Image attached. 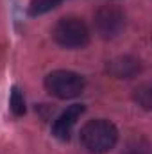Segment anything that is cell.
I'll return each instance as SVG.
<instances>
[{
	"label": "cell",
	"instance_id": "obj_1",
	"mask_svg": "<svg viewBox=\"0 0 152 154\" xmlns=\"http://www.w3.org/2000/svg\"><path fill=\"white\" fill-rule=\"evenodd\" d=\"M118 142V129L113 122L99 118L90 120L81 129V143L90 154L109 152Z\"/></svg>",
	"mask_w": 152,
	"mask_h": 154
},
{
	"label": "cell",
	"instance_id": "obj_2",
	"mask_svg": "<svg viewBox=\"0 0 152 154\" xmlns=\"http://www.w3.org/2000/svg\"><path fill=\"white\" fill-rule=\"evenodd\" d=\"M52 36L57 45L65 48H82L90 43V31L88 25L75 16L61 18L52 31Z\"/></svg>",
	"mask_w": 152,
	"mask_h": 154
},
{
	"label": "cell",
	"instance_id": "obj_3",
	"mask_svg": "<svg viewBox=\"0 0 152 154\" xmlns=\"http://www.w3.org/2000/svg\"><path fill=\"white\" fill-rule=\"evenodd\" d=\"M84 77L70 70H56L45 77V88L57 99H74L84 91Z\"/></svg>",
	"mask_w": 152,
	"mask_h": 154
},
{
	"label": "cell",
	"instance_id": "obj_4",
	"mask_svg": "<svg viewBox=\"0 0 152 154\" xmlns=\"http://www.w3.org/2000/svg\"><path fill=\"white\" fill-rule=\"evenodd\" d=\"M125 27V14L116 5H102L95 13V29L104 39L116 38Z\"/></svg>",
	"mask_w": 152,
	"mask_h": 154
},
{
	"label": "cell",
	"instance_id": "obj_5",
	"mask_svg": "<svg viewBox=\"0 0 152 154\" xmlns=\"http://www.w3.org/2000/svg\"><path fill=\"white\" fill-rule=\"evenodd\" d=\"M84 113V106L82 104H74L70 108H66L61 115L54 120V125H52V134L61 140V142H68L70 136H72V131L75 127L77 120L82 116Z\"/></svg>",
	"mask_w": 152,
	"mask_h": 154
},
{
	"label": "cell",
	"instance_id": "obj_6",
	"mask_svg": "<svg viewBox=\"0 0 152 154\" xmlns=\"http://www.w3.org/2000/svg\"><path fill=\"white\" fill-rule=\"evenodd\" d=\"M141 70V65L138 59L131 57V56H122V57H116L113 59L109 65H108V72L111 75L118 77V79H131L134 77L138 72Z\"/></svg>",
	"mask_w": 152,
	"mask_h": 154
},
{
	"label": "cell",
	"instance_id": "obj_7",
	"mask_svg": "<svg viewBox=\"0 0 152 154\" xmlns=\"http://www.w3.org/2000/svg\"><path fill=\"white\" fill-rule=\"evenodd\" d=\"M61 2H65V0H31V4H29V14H32V16L45 14L50 9L57 7Z\"/></svg>",
	"mask_w": 152,
	"mask_h": 154
},
{
	"label": "cell",
	"instance_id": "obj_8",
	"mask_svg": "<svg viewBox=\"0 0 152 154\" xmlns=\"http://www.w3.org/2000/svg\"><path fill=\"white\" fill-rule=\"evenodd\" d=\"M9 106H11V111L16 116H22L25 113V99L22 95V91L14 86L13 91H11V97H9Z\"/></svg>",
	"mask_w": 152,
	"mask_h": 154
},
{
	"label": "cell",
	"instance_id": "obj_9",
	"mask_svg": "<svg viewBox=\"0 0 152 154\" xmlns=\"http://www.w3.org/2000/svg\"><path fill=\"white\" fill-rule=\"evenodd\" d=\"M134 100H136L143 109H150V104H152L150 84H141V86H138L136 91H134Z\"/></svg>",
	"mask_w": 152,
	"mask_h": 154
},
{
	"label": "cell",
	"instance_id": "obj_10",
	"mask_svg": "<svg viewBox=\"0 0 152 154\" xmlns=\"http://www.w3.org/2000/svg\"><path fill=\"white\" fill-rule=\"evenodd\" d=\"M125 154H150L149 151V143L143 142V140H138V142H132L127 145Z\"/></svg>",
	"mask_w": 152,
	"mask_h": 154
}]
</instances>
